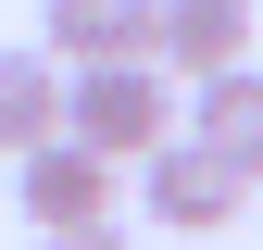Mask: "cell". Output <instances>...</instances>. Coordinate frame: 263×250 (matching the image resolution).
Segmentation results:
<instances>
[{"label": "cell", "instance_id": "obj_2", "mask_svg": "<svg viewBox=\"0 0 263 250\" xmlns=\"http://www.w3.org/2000/svg\"><path fill=\"white\" fill-rule=\"evenodd\" d=\"M125 175H138V200H151V225H163V238H226V225L251 213V187L226 175L201 138H163V150H138Z\"/></svg>", "mask_w": 263, "mask_h": 250}, {"label": "cell", "instance_id": "obj_5", "mask_svg": "<svg viewBox=\"0 0 263 250\" xmlns=\"http://www.w3.org/2000/svg\"><path fill=\"white\" fill-rule=\"evenodd\" d=\"M151 62H163L176 88L251 62V0H151Z\"/></svg>", "mask_w": 263, "mask_h": 250}, {"label": "cell", "instance_id": "obj_7", "mask_svg": "<svg viewBox=\"0 0 263 250\" xmlns=\"http://www.w3.org/2000/svg\"><path fill=\"white\" fill-rule=\"evenodd\" d=\"M38 138H63V62L50 50H0V150H38Z\"/></svg>", "mask_w": 263, "mask_h": 250}, {"label": "cell", "instance_id": "obj_4", "mask_svg": "<svg viewBox=\"0 0 263 250\" xmlns=\"http://www.w3.org/2000/svg\"><path fill=\"white\" fill-rule=\"evenodd\" d=\"M176 138H201L238 187H263V62H226V75H201L176 100Z\"/></svg>", "mask_w": 263, "mask_h": 250}, {"label": "cell", "instance_id": "obj_6", "mask_svg": "<svg viewBox=\"0 0 263 250\" xmlns=\"http://www.w3.org/2000/svg\"><path fill=\"white\" fill-rule=\"evenodd\" d=\"M38 25H50V62L63 75H88V62H151V0H38Z\"/></svg>", "mask_w": 263, "mask_h": 250}, {"label": "cell", "instance_id": "obj_3", "mask_svg": "<svg viewBox=\"0 0 263 250\" xmlns=\"http://www.w3.org/2000/svg\"><path fill=\"white\" fill-rule=\"evenodd\" d=\"M13 200H25V225H113V200H125V163H101V150H76V138H38L13 163Z\"/></svg>", "mask_w": 263, "mask_h": 250}, {"label": "cell", "instance_id": "obj_8", "mask_svg": "<svg viewBox=\"0 0 263 250\" xmlns=\"http://www.w3.org/2000/svg\"><path fill=\"white\" fill-rule=\"evenodd\" d=\"M25 250H138L125 225H50V238H25Z\"/></svg>", "mask_w": 263, "mask_h": 250}, {"label": "cell", "instance_id": "obj_1", "mask_svg": "<svg viewBox=\"0 0 263 250\" xmlns=\"http://www.w3.org/2000/svg\"><path fill=\"white\" fill-rule=\"evenodd\" d=\"M176 100L188 88L163 62H88V75H63V138L101 150V163H138V150L176 138Z\"/></svg>", "mask_w": 263, "mask_h": 250}]
</instances>
